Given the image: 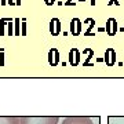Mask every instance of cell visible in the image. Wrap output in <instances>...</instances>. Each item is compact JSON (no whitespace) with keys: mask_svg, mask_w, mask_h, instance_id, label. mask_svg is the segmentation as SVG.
<instances>
[{"mask_svg":"<svg viewBox=\"0 0 124 124\" xmlns=\"http://www.w3.org/2000/svg\"><path fill=\"white\" fill-rule=\"evenodd\" d=\"M0 124H19V117H15V116H0Z\"/></svg>","mask_w":124,"mask_h":124,"instance_id":"9c48e42d","label":"cell"},{"mask_svg":"<svg viewBox=\"0 0 124 124\" xmlns=\"http://www.w3.org/2000/svg\"><path fill=\"white\" fill-rule=\"evenodd\" d=\"M105 31H106L108 36H116L119 32V23L115 18H108L106 25H105Z\"/></svg>","mask_w":124,"mask_h":124,"instance_id":"3957f363","label":"cell"},{"mask_svg":"<svg viewBox=\"0 0 124 124\" xmlns=\"http://www.w3.org/2000/svg\"><path fill=\"white\" fill-rule=\"evenodd\" d=\"M84 23H88V28H87V31H85V36H94L93 33H91V31L95 28V19H94V18H87L84 21Z\"/></svg>","mask_w":124,"mask_h":124,"instance_id":"8fae6325","label":"cell"},{"mask_svg":"<svg viewBox=\"0 0 124 124\" xmlns=\"http://www.w3.org/2000/svg\"><path fill=\"white\" fill-rule=\"evenodd\" d=\"M19 18H14V36H21V31H19Z\"/></svg>","mask_w":124,"mask_h":124,"instance_id":"4fadbf2b","label":"cell"},{"mask_svg":"<svg viewBox=\"0 0 124 124\" xmlns=\"http://www.w3.org/2000/svg\"><path fill=\"white\" fill-rule=\"evenodd\" d=\"M83 53H85L88 57L85 58V61L83 62V66H93V63H91V58H93V55H94V51L91 48H84V51Z\"/></svg>","mask_w":124,"mask_h":124,"instance_id":"30bf717a","label":"cell"},{"mask_svg":"<svg viewBox=\"0 0 124 124\" xmlns=\"http://www.w3.org/2000/svg\"><path fill=\"white\" fill-rule=\"evenodd\" d=\"M103 62L108 66H113L116 63V51L113 48H108L105 51V57H103Z\"/></svg>","mask_w":124,"mask_h":124,"instance_id":"ba28073f","label":"cell"},{"mask_svg":"<svg viewBox=\"0 0 124 124\" xmlns=\"http://www.w3.org/2000/svg\"><path fill=\"white\" fill-rule=\"evenodd\" d=\"M7 4L8 6H15V0H7Z\"/></svg>","mask_w":124,"mask_h":124,"instance_id":"d6986e66","label":"cell"},{"mask_svg":"<svg viewBox=\"0 0 124 124\" xmlns=\"http://www.w3.org/2000/svg\"><path fill=\"white\" fill-rule=\"evenodd\" d=\"M0 4L1 6H7V0H0Z\"/></svg>","mask_w":124,"mask_h":124,"instance_id":"44dd1931","label":"cell"},{"mask_svg":"<svg viewBox=\"0 0 124 124\" xmlns=\"http://www.w3.org/2000/svg\"><path fill=\"white\" fill-rule=\"evenodd\" d=\"M76 4V3H72V0H66V3H65V6H73Z\"/></svg>","mask_w":124,"mask_h":124,"instance_id":"ffe728a7","label":"cell"},{"mask_svg":"<svg viewBox=\"0 0 124 124\" xmlns=\"http://www.w3.org/2000/svg\"><path fill=\"white\" fill-rule=\"evenodd\" d=\"M22 3H21V0H15V6H21Z\"/></svg>","mask_w":124,"mask_h":124,"instance_id":"7402d4cb","label":"cell"},{"mask_svg":"<svg viewBox=\"0 0 124 124\" xmlns=\"http://www.w3.org/2000/svg\"><path fill=\"white\" fill-rule=\"evenodd\" d=\"M109 6H112V4H116V6H120V3H119V0H110L109 3H108Z\"/></svg>","mask_w":124,"mask_h":124,"instance_id":"e0dca14e","label":"cell"},{"mask_svg":"<svg viewBox=\"0 0 124 124\" xmlns=\"http://www.w3.org/2000/svg\"><path fill=\"white\" fill-rule=\"evenodd\" d=\"M62 124H94V123L90 117H85V116H70V117L63 119Z\"/></svg>","mask_w":124,"mask_h":124,"instance_id":"7a4b0ae2","label":"cell"},{"mask_svg":"<svg viewBox=\"0 0 124 124\" xmlns=\"http://www.w3.org/2000/svg\"><path fill=\"white\" fill-rule=\"evenodd\" d=\"M7 21H8V18H1V19H0V36H6Z\"/></svg>","mask_w":124,"mask_h":124,"instance_id":"7c38bea8","label":"cell"},{"mask_svg":"<svg viewBox=\"0 0 124 124\" xmlns=\"http://www.w3.org/2000/svg\"><path fill=\"white\" fill-rule=\"evenodd\" d=\"M59 117L57 116H22L19 124H58Z\"/></svg>","mask_w":124,"mask_h":124,"instance_id":"6da1fadb","label":"cell"},{"mask_svg":"<svg viewBox=\"0 0 124 124\" xmlns=\"http://www.w3.org/2000/svg\"><path fill=\"white\" fill-rule=\"evenodd\" d=\"M44 3H46L47 6H53L54 3H55V0H44Z\"/></svg>","mask_w":124,"mask_h":124,"instance_id":"ac0fdd59","label":"cell"},{"mask_svg":"<svg viewBox=\"0 0 124 124\" xmlns=\"http://www.w3.org/2000/svg\"><path fill=\"white\" fill-rule=\"evenodd\" d=\"M80 63V51L76 47H73V48H70V51H69V65L70 66H77Z\"/></svg>","mask_w":124,"mask_h":124,"instance_id":"52a82bcc","label":"cell"},{"mask_svg":"<svg viewBox=\"0 0 124 124\" xmlns=\"http://www.w3.org/2000/svg\"><path fill=\"white\" fill-rule=\"evenodd\" d=\"M0 66H4V48H0Z\"/></svg>","mask_w":124,"mask_h":124,"instance_id":"2e32d148","label":"cell"},{"mask_svg":"<svg viewBox=\"0 0 124 124\" xmlns=\"http://www.w3.org/2000/svg\"><path fill=\"white\" fill-rule=\"evenodd\" d=\"M21 36H26V19H21Z\"/></svg>","mask_w":124,"mask_h":124,"instance_id":"9a60e30c","label":"cell"},{"mask_svg":"<svg viewBox=\"0 0 124 124\" xmlns=\"http://www.w3.org/2000/svg\"><path fill=\"white\" fill-rule=\"evenodd\" d=\"M48 29H50V33L53 36H59L62 32V26H61V21L58 18H53L48 23Z\"/></svg>","mask_w":124,"mask_h":124,"instance_id":"5b68a950","label":"cell"},{"mask_svg":"<svg viewBox=\"0 0 124 124\" xmlns=\"http://www.w3.org/2000/svg\"><path fill=\"white\" fill-rule=\"evenodd\" d=\"M59 51H58V48H55V47H53V48H50L48 51V63L51 65V66H57L58 63H59Z\"/></svg>","mask_w":124,"mask_h":124,"instance_id":"8992f818","label":"cell"},{"mask_svg":"<svg viewBox=\"0 0 124 124\" xmlns=\"http://www.w3.org/2000/svg\"><path fill=\"white\" fill-rule=\"evenodd\" d=\"M69 31H70L72 36H80L81 31H83V22L79 18H73L70 21V25H69Z\"/></svg>","mask_w":124,"mask_h":124,"instance_id":"277c9868","label":"cell"},{"mask_svg":"<svg viewBox=\"0 0 124 124\" xmlns=\"http://www.w3.org/2000/svg\"><path fill=\"white\" fill-rule=\"evenodd\" d=\"M90 4H91V6H95V4H97V0H91V3H90Z\"/></svg>","mask_w":124,"mask_h":124,"instance_id":"603a6c76","label":"cell"},{"mask_svg":"<svg viewBox=\"0 0 124 124\" xmlns=\"http://www.w3.org/2000/svg\"><path fill=\"white\" fill-rule=\"evenodd\" d=\"M7 28H8V36H14V19L13 18H8Z\"/></svg>","mask_w":124,"mask_h":124,"instance_id":"5bb4252c","label":"cell"}]
</instances>
